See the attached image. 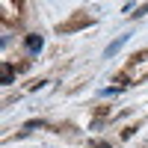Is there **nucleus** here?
I'll list each match as a JSON object with an SVG mask.
<instances>
[{
	"instance_id": "f257e3e1",
	"label": "nucleus",
	"mask_w": 148,
	"mask_h": 148,
	"mask_svg": "<svg viewBox=\"0 0 148 148\" xmlns=\"http://www.w3.org/2000/svg\"><path fill=\"white\" fill-rule=\"evenodd\" d=\"M27 47H30L33 53H39V51H42V39H39V36H30V39H27Z\"/></svg>"
},
{
	"instance_id": "f03ea898",
	"label": "nucleus",
	"mask_w": 148,
	"mask_h": 148,
	"mask_svg": "<svg viewBox=\"0 0 148 148\" xmlns=\"http://www.w3.org/2000/svg\"><path fill=\"white\" fill-rule=\"evenodd\" d=\"M12 80H15V68H12V65H3V86H9Z\"/></svg>"
},
{
	"instance_id": "7ed1b4c3",
	"label": "nucleus",
	"mask_w": 148,
	"mask_h": 148,
	"mask_svg": "<svg viewBox=\"0 0 148 148\" xmlns=\"http://www.w3.org/2000/svg\"><path fill=\"white\" fill-rule=\"evenodd\" d=\"M121 45H125V36H121V39H119V42H113V45H110V47H107V56H113V53L119 51V47H121Z\"/></svg>"
},
{
	"instance_id": "20e7f679",
	"label": "nucleus",
	"mask_w": 148,
	"mask_h": 148,
	"mask_svg": "<svg viewBox=\"0 0 148 148\" xmlns=\"http://www.w3.org/2000/svg\"><path fill=\"white\" fill-rule=\"evenodd\" d=\"M45 121L42 119H33V121H27V125H24V130H36V127H42Z\"/></svg>"
}]
</instances>
